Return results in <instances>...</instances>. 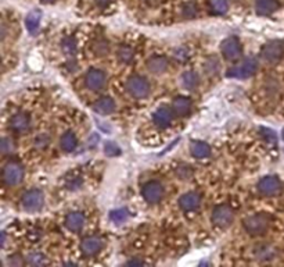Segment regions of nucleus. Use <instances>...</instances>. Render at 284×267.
I'll return each instance as SVG.
<instances>
[{"mask_svg": "<svg viewBox=\"0 0 284 267\" xmlns=\"http://www.w3.org/2000/svg\"><path fill=\"white\" fill-rule=\"evenodd\" d=\"M269 225H270V218L266 214H263V213H258V214L250 216L244 221V230L252 237L265 234L269 230Z\"/></svg>", "mask_w": 284, "mask_h": 267, "instance_id": "f257e3e1", "label": "nucleus"}, {"mask_svg": "<svg viewBox=\"0 0 284 267\" xmlns=\"http://www.w3.org/2000/svg\"><path fill=\"white\" fill-rule=\"evenodd\" d=\"M126 89L130 96L136 99H143L147 98L150 93V84L143 77L134 75L130 77L129 81L126 82Z\"/></svg>", "mask_w": 284, "mask_h": 267, "instance_id": "f03ea898", "label": "nucleus"}, {"mask_svg": "<svg viewBox=\"0 0 284 267\" xmlns=\"http://www.w3.org/2000/svg\"><path fill=\"white\" fill-rule=\"evenodd\" d=\"M258 70V61L255 57H248L243 61L240 66L231 68L227 72V77H233V78H239V80H246L252 77Z\"/></svg>", "mask_w": 284, "mask_h": 267, "instance_id": "7ed1b4c3", "label": "nucleus"}, {"mask_svg": "<svg viewBox=\"0 0 284 267\" xmlns=\"http://www.w3.org/2000/svg\"><path fill=\"white\" fill-rule=\"evenodd\" d=\"M22 207L27 212H39L44 203V195L40 189H29L22 197Z\"/></svg>", "mask_w": 284, "mask_h": 267, "instance_id": "20e7f679", "label": "nucleus"}, {"mask_svg": "<svg viewBox=\"0 0 284 267\" xmlns=\"http://www.w3.org/2000/svg\"><path fill=\"white\" fill-rule=\"evenodd\" d=\"M24 178V167L20 163L10 162L3 169V181L7 185H18Z\"/></svg>", "mask_w": 284, "mask_h": 267, "instance_id": "39448f33", "label": "nucleus"}, {"mask_svg": "<svg viewBox=\"0 0 284 267\" xmlns=\"http://www.w3.org/2000/svg\"><path fill=\"white\" fill-rule=\"evenodd\" d=\"M234 220V212L233 209L226 205H222V206L215 207L214 213H212V223L219 227V228H226L229 227Z\"/></svg>", "mask_w": 284, "mask_h": 267, "instance_id": "423d86ee", "label": "nucleus"}, {"mask_svg": "<svg viewBox=\"0 0 284 267\" xmlns=\"http://www.w3.org/2000/svg\"><path fill=\"white\" fill-rule=\"evenodd\" d=\"M141 195L145 198V201L150 205H156L164 198V186L157 182V181H150L147 182L143 189H141Z\"/></svg>", "mask_w": 284, "mask_h": 267, "instance_id": "0eeeda50", "label": "nucleus"}, {"mask_svg": "<svg viewBox=\"0 0 284 267\" xmlns=\"http://www.w3.org/2000/svg\"><path fill=\"white\" fill-rule=\"evenodd\" d=\"M222 55L225 56L227 60H239L243 55V49L240 42L236 38H226L220 44Z\"/></svg>", "mask_w": 284, "mask_h": 267, "instance_id": "6e6552de", "label": "nucleus"}, {"mask_svg": "<svg viewBox=\"0 0 284 267\" xmlns=\"http://www.w3.org/2000/svg\"><path fill=\"white\" fill-rule=\"evenodd\" d=\"M280 189H281V182L274 175H266L258 182V191L266 197H273L276 194H279Z\"/></svg>", "mask_w": 284, "mask_h": 267, "instance_id": "1a4fd4ad", "label": "nucleus"}, {"mask_svg": "<svg viewBox=\"0 0 284 267\" xmlns=\"http://www.w3.org/2000/svg\"><path fill=\"white\" fill-rule=\"evenodd\" d=\"M107 82V77L104 74V71L99 70V68H91L90 71H87L85 78L86 87L89 88L90 91H100L104 88Z\"/></svg>", "mask_w": 284, "mask_h": 267, "instance_id": "9d476101", "label": "nucleus"}, {"mask_svg": "<svg viewBox=\"0 0 284 267\" xmlns=\"http://www.w3.org/2000/svg\"><path fill=\"white\" fill-rule=\"evenodd\" d=\"M261 56L269 63H276L284 56V45L281 42H277V41L269 42L268 45L263 46Z\"/></svg>", "mask_w": 284, "mask_h": 267, "instance_id": "9b49d317", "label": "nucleus"}, {"mask_svg": "<svg viewBox=\"0 0 284 267\" xmlns=\"http://www.w3.org/2000/svg\"><path fill=\"white\" fill-rule=\"evenodd\" d=\"M104 248V241L100 237H87L82 241L81 249L85 256H96Z\"/></svg>", "mask_w": 284, "mask_h": 267, "instance_id": "f8f14e48", "label": "nucleus"}, {"mask_svg": "<svg viewBox=\"0 0 284 267\" xmlns=\"http://www.w3.org/2000/svg\"><path fill=\"white\" fill-rule=\"evenodd\" d=\"M252 255L257 260H261V262H269V260H273L276 255H277V251L273 245L270 244H259L258 246H255L252 249Z\"/></svg>", "mask_w": 284, "mask_h": 267, "instance_id": "ddd939ff", "label": "nucleus"}, {"mask_svg": "<svg viewBox=\"0 0 284 267\" xmlns=\"http://www.w3.org/2000/svg\"><path fill=\"white\" fill-rule=\"evenodd\" d=\"M179 206L182 207L184 212H196L201 206V197L196 192H188L184 194L179 199Z\"/></svg>", "mask_w": 284, "mask_h": 267, "instance_id": "4468645a", "label": "nucleus"}, {"mask_svg": "<svg viewBox=\"0 0 284 267\" xmlns=\"http://www.w3.org/2000/svg\"><path fill=\"white\" fill-rule=\"evenodd\" d=\"M29 124H31V120H29V116L27 113H17L10 120L11 130L14 132H18V134L27 132Z\"/></svg>", "mask_w": 284, "mask_h": 267, "instance_id": "2eb2a0df", "label": "nucleus"}, {"mask_svg": "<svg viewBox=\"0 0 284 267\" xmlns=\"http://www.w3.org/2000/svg\"><path fill=\"white\" fill-rule=\"evenodd\" d=\"M83 225H85V216L81 212L70 213L65 218V227L70 231L78 233L83 228Z\"/></svg>", "mask_w": 284, "mask_h": 267, "instance_id": "dca6fc26", "label": "nucleus"}, {"mask_svg": "<svg viewBox=\"0 0 284 267\" xmlns=\"http://www.w3.org/2000/svg\"><path fill=\"white\" fill-rule=\"evenodd\" d=\"M117 109V104L111 98H102L97 100L96 103L93 104V110L96 111L97 115L107 116L114 113Z\"/></svg>", "mask_w": 284, "mask_h": 267, "instance_id": "f3484780", "label": "nucleus"}, {"mask_svg": "<svg viewBox=\"0 0 284 267\" xmlns=\"http://www.w3.org/2000/svg\"><path fill=\"white\" fill-rule=\"evenodd\" d=\"M172 119V111L166 107H160L156 110V113L153 115V120L156 123V126L161 127V128H166L168 126H171Z\"/></svg>", "mask_w": 284, "mask_h": 267, "instance_id": "a211bd4d", "label": "nucleus"}, {"mask_svg": "<svg viewBox=\"0 0 284 267\" xmlns=\"http://www.w3.org/2000/svg\"><path fill=\"white\" fill-rule=\"evenodd\" d=\"M279 9L277 0H257L255 2V10L261 16H269Z\"/></svg>", "mask_w": 284, "mask_h": 267, "instance_id": "6ab92c4d", "label": "nucleus"}, {"mask_svg": "<svg viewBox=\"0 0 284 267\" xmlns=\"http://www.w3.org/2000/svg\"><path fill=\"white\" fill-rule=\"evenodd\" d=\"M147 67L153 74H162L168 68V60L164 56H153L147 61Z\"/></svg>", "mask_w": 284, "mask_h": 267, "instance_id": "aec40b11", "label": "nucleus"}, {"mask_svg": "<svg viewBox=\"0 0 284 267\" xmlns=\"http://www.w3.org/2000/svg\"><path fill=\"white\" fill-rule=\"evenodd\" d=\"M192 155L197 159H205L211 156V147L208 146V143H205L203 141H193L192 146H190Z\"/></svg>", "mask_w": 284, "mask_h": 267, "instance_id": "412c9836", "label": "nucleus"}, {"mask_svg": "<svg viewBox=\"0 0 284 267\" xmlns=\"http://www.w3.org/2000/svg\"><path fill=\"white\" fill-rule=\"evenodd\" d=\"M192 109V100L186 96H177L173 100V110L179 116H186Z\"/></svg>", "mask_w": 284, "mask_h": 267, "instance_id": "4be33fe9", "label": "nucleus"}, {"mask_svg": "<svg viewBox=\"0 0 284 267\" xmlns=\"http://www.w3.org/2000/svg\"><path fill=\"white\" fill-rule=\"evenodd\" d=\"M60 145H61V149L64 150V152L70 153L72 150H75L76 145H78V141H76V136L74 132L71 131H67L64 135L61 136V139H60Z\"/></svg>", "mask_w": 284, "mask_h": 267, "instance_id": "5701e85b", "label": "nucleus"}, {"mask_svg": "<svg viewBox=\"0 0 284 267\" xmlns=\"http://www.w3.org/2000/svg\"><path fill=\"white\" fill-rule=\"evenodd\" d=\"M40 18H42V13L40 10H32L25 18V27L31 33H35L38 31L39 28V22H40Z\"/></svg>", "mask_w": 284, "mask_h": 267, "instance_id": "b1692460", "label": "nucleus"}, {"mask_svg": "<svg viewBox=\"0 0 284 267\" xmlns=\"http://www.w3.org/2000/svg\"><path fill=\"white\" fill-rule=\"evenodd\" d=\"M182 84L186 89L194 91L196 88L199 87L200 84L199 75H197L196 72H193V71H186L182 75Z\"/></svg>", "mask_w": 284, "mask_h": 267, "instance_id": "393cba45", "label": "nucleus"}, {"mask_svg": "<svg viewBox=\"0 0 284 267\" xmlns=\"http://www.w3.org/2000/svg\"><path fill=\"white\" fill-rule=\"evenodd\" d=\"M118 60L121 63H125V64H129L130 61L133 60L134 57V52L132 48H129V46H121L118 49Z\"/></svg>", "mask_w": 284, "mask_h": 267, "instance_id": "a878e982", "label": "nucleus"}, {"mask_svg": "<svg viewBox=\"0 0 284 267\" xmlns=\"http://www.w3.org/2000/svg\"><path fill=\"white\" fill-rule=\"evenodd\" d=\"M61 49L64 52V55L74 56L76 53V41L74 38H64L61 42Z\"/></svg>", "mask_w": 284, "mask_h": 267, "instance_id": "bb28decb", "label": "nucleus"}, {"mask_svg": "<svg viewBox=\"0 0 284 267\" xmlns=\"http://www.w3.org/2000/svg\"><path fill=\"white\" fill-rule=\"evenodd\" d=\"M93 52L96 53L97 56H104L108 53V42L106 39H97L93 42Z\"/></svg>", "mask_w": 284, "mask_h": 267, "instance_id": "cd10ccee", "label": "nucleus"}, {"mask_svg": "<svg viewBox=\"0 0 284 267\" xmlns=\"http://www.w3.org/2000/svg\"><path fill=\"white\" fill-rule=\"evenodd\" d=\"M129 213L126 209H115L113 212L110 213V218H111V221H114L115 224H121L123 223L126 218H128Z\"/></svg>", "mask_w": 284, "mask_h": 267, "instance_id": "c85d7f7f", "label": "nucleus"}, {"mask_svg": "<svg viewBox=\"0 0 284 267\" xmlns=\"http://www.w3.org/2000/svg\"><path fill=\"white\" fill-rule=\"evenodd\" d=\"M27 260L29 264H32V266H42L44 263L48 262L46 260V256L43 255V253H39V252H32V253H29L27 256Z\"/></svg>", "mask_w": 284, "mask_h": 267, "instance_id": "c756f323", "label": "nucleus"}, {"mask_svg": "<svg viewBox=\"0 0 284 267\" xmlns=\"http://www.w3.org/2000/svg\"><path fill=\"white\" fill-rule=\"evenodd\" d=\"M211 7L216 14H225L229 10L227 0H211Z\"/></svg>", "mask_w": 284, "mask_h": 267, "instance_id": "7c9ffc66", "label": "nucleus"}, {"mask_svg": "<svg viewBox=\"0 0 284 267\" xmlns=\"http://www.w3.org/2000/svg\"><path fill=\"white\" fill-rule=\"evenodd\" d=\"M50 143V136L49 134H39L36 138H35V146L38 147V149H46L48 145Z\"/></svg>", "mask_w": 284, "mask_h": 267, "instance_id": "2f4dec72", "label": "nucleus"}, {"mask_svg": "<svg viewBox=\"0 0 284 267\" xmlns=\"http://www.w3.org/2000/svg\"><path fill=\"white\" fill-rule=\"evenodd\" d=\"M65 186L71 189V191H76V189H79L82 186V178L81 177H70L68 180L65 181Z\"/></svg>", "mask_w": 284, "mask_h": 267, "instance_id": "473e14b6", "label": "nucleus"}, {"mask_svg": "<svg viewBox=\"0 0 284 267\" xmlns=\"http://www.w3.org/2000/svg\"><path fill=\"white\" fill-rule=\"evenodd\" d=\"M176 175L180 180H188L193 175V170L188 166H179L176 169Z\"/></svg>", "mask_w": 284, "mask_h": 267, "instance_id": "72a5a7b5", "label": "nucleus"}, {"mask_svg": "<svg viewBox=\"0 0 284 267\" xmlns=\"http://www.w3.org/2000/svg\"><path fill=\"white\" fill-rule=\"evenodd\" d=\"M104 152L106 155L108 156H118L119 153H121V149L117 143H114V142H106V145H104Z\"/></svg>", "mask_w": 284, "mask_h": 267, "instance_id": "f704fd0d", "label": "nucleus"}, {"mask_svg": "<svg viewBox=\"0 0 284 267\" xmlns=\"http://www.w3.org/2000/svg\"><path fill=\"white\" fill-rule=\"evenodd\" d=\"M173 57H175V60L183 63V61H186L188 57H190V52H188L186 48H177V49L173 52Z\"/></svg>", "mask_w": 284, "mask_h": 267, "instance_id": "c9c22d12", "label": "nucleus"}, {"mask_svg": "<svg viewBox=\"0 0 284 267\" xmlns=\"http://www.w3.org/2000/svg\"><path fill=\"white\" fill-rule=\"evenodd\" d=\"M261 135L266 139V142L269 143H276L277 142V135H276V132L273 130H270V128H261Z\"/></svg>", "mask_w": 284, "mask_h": 267, "instance_id": "e433bc0d", "label": "nucleus"}, {"mask_svg": "<svg viewBox=\"0 0 284 267\" xmlns=\"http://www.w3.org/2000/svg\"><path fill=\"white\" fill-rule=\"evenodd\" d=\"M182 13L184 18H193L197 14V9H196V6L193 3H187V5L183 6Z\"/></svg>", "mask_w": 284, "mask_h": 267, "instance_id": "4c0bfd02", "label": "nucleus"}, {"mask_svg": "<svg viewBox=\"0 0 284 267\" xmlns=\"http://www.w3.org/2000/svg\"><path fill=\"white\" fill-rule=\"evenodd\" d=\"M218 66H219L218 60L212 57V59H208V61L205 63V70H207L208 74H214L215 71L218 70Z\"/></svg>", "mask_w": 284, "mask_h": 267, "instance_id": "58836bf2", "label": "nucleus"}, {"mask_svg": "<svg viewBox=\"0 0 284 267\" xmlns=\"http://www.w3.org/2000/svg\"><path fill=\"white\" fill-rule=\"evenodd\" d=\"M13 149H14V142L9 139V138H3V141H2V152L11 153Z\"/></svg>", "mask_w": 284, "mask_h": 267, "instance_id": "ea45409f", "label": "nucleus"}, {"mask_svg": "<svg viewBox=\"0 0 284 267\" xmlns=\"http://www.w3.org/2000/svg\"><path fill=\"white\" fill-rule=\"evenodd\" d=\"M96 3L100 6V7H107V6L111 3V0H96Z\"/></svg>", "mask_w": 284, "mask_h": 267, "instance_id": "a19ab883", "label": "nucleus"}, {"mask_svg": "<svg viewBox=\"0 0 284 267\" xmlns=\"http://www.w3.org/2000/svg\"><path fill=\"white\" fill-rule=\"evenodd\" d=\"M145 262H141V260H130L128 262V264H143Z\"/></svg>", "mask_w": 284, "mask_h": 267, "instance_id": "79ce46f5", "label": "nucleus"}, {"mask_svg": "<svg viewBox=\"0 0 284 267\" xmlns=\"http://www.w3.org/2000/svg\"><path fill=\"white\" fill-rule=\"evenodd\" d=\"M44 3H50V2H54V0H43Z\"/></svg>", "mask_w": 284, "mask_h": 267, "instance_id": "37998d69", "label": "nucleus"}, {"mask_svg": "<svg viewBox=\"0 0 284 267\" xmlns=\"http://www.w3.org/2000/svg\"><path fill=\"white\" fill-rule=\"evenodd\" d=\"M283 139H284V130H283Z\"/></svg>", "mask_w": 284, "mask_h": 267, "instance_id": "c03bdc74", "label": "nucleus"}]
</instances>
